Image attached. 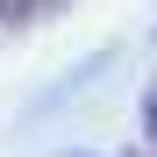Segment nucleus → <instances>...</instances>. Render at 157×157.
Returning <instances> with one entry per match:
<instances>
[{
	"label": "nucleus",
	"mask_w": 157,
	"mask_h": 157,
	"mask_svg": "<svg viewBox=\"0 0 157 157\" xmlns=\"http://www.w3.org/2000/svg\"><path fill=\"white\" fill-rule=\"evenodd\" d=\"M71 157H86V150H71Z\"/></svg>",
	"instance_id": "nucleus-3"
},
{
	"label": "nucleus",
	"mask_w": 157,
	"mask_h": 157,
	"mask_svg": "<svg viewBox=\"0 0 157 157\" xmlns=\"http://www.w3.org/2000/svg\"><path fill=\"white\" fill-rule=\"evenodd\" d=\"M143 136L157 143V78H150V93H143Z\"/></svg>",
	"instance_id": "nucleus-2"
},
{
	"label": "nucleus",
	"mask_w": 157,
	"mask_h": 157,
	"mask_svg": "<svg viewBox=\"0 0 157 157\" xmlns=\"http://www.w3.org/2000/svg\"><path fill=\"white\" fill-rule=\"evenodd\" d=\"M64 0H0V29H29V21H43V14H57Z\"/></svg>",
	"instance_id": "nucleus-1"
}]
</instances>
